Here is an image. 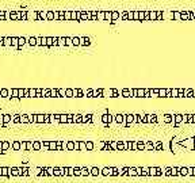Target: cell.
<instances>
[{"mask_svg": "<svg viewBox=\"0 0 195 183\" xmlns=\"http://www.w3.org/2000/svg\"><path fill=\"white\" fill-rule=\"evenodd\" d=\"M81 20H91V11H81Z\"/></svg>", "mask_w": 195, "mask_h": 183, "instance_id": "cell-1", "label": "cell"}, {"mask_svg": "<svg viewBox=\"0 0 195 183\" xmlns=\"http://www.w3.org/2000/svg\"><path fill=\"white\" fill-rule=\"evenodd\" d=\"M10 19H11V20H18V19H19L18 11H14V10L10 11Z\"/></svg>", "mask_w": 195, "mask_h": 183, "instance_id": "cell-2", "label": "cell"}, {"mask_svg": "<svg viewBox=\"0 0 195 183\" xmlns=\"http://www.w3.org/2000/svg\"><path fill=\"white\" fill-rule=\"evenodd\" d=\"M90 38H88V37H81L80 38V45H84V46H88V45H90Z\"/></svg>", "mask_w": 195, "mask_h": 183, "instance_id": "cell-3", "label": "cell"}, {"mask_svg": "<svg viewBox=\"0 0 195 183\" xmlns=\"http://www.w3.org/2000/svg\"><path fill=\"white\" fill-rule=\"evenodd\" d=\"M46 20H54V11H46Z\"/></svg>", "mask_w": 195, "mask_h": 183, "instance_id": "cell-4", "label": "cell"}, {"mask_svg": "<svg viewBox=\"0 0 195 183\" xmlns=\"http://www.w3.org/2000/svg\"><path fill=\"white\" fill-rule=\"evenodd\" d=\"M104 20H113V11H104Z\"/></svg>", "mask_w": 195, "mask_h": 183, "instance_id": "cell-5", "label": "cell"}, {"mask_svg": "<svg viewBox=\"0 0 195 183\" xmlns=\"http://www.w3.org/2000/svg\"><path fill=\"white\" fill-rule=\"evenodd\" d=\"M38 20H46V12L38 11Z\"/></svg>", "mask_w": 195, "mask_h": 183, "instance_id": "cell-6", "label": "cell"}, {"mask_svg": "<svg viewBox=\"0 0 195 183\" xmlns=\"http://www.w3.org/2000/svg\"><path fill=\"white\" fill-rule=\"evenodd\" d=\"M172 14H173V19L175 20H182V18H180V11H172Z\"/></svg>", "mask_w": 195, "mask_h": 183, "instance_id": "cell-7", "label": "cell"}, {"mask_svg": "<svg viewBox=\"0 0 195 183\" xmlns=\"http://www.w3.org/2000/svg\"><path fill=\"white\" fill-rule=\"evenodd\" d=\"M151 20H157V11L151 10Z\"/></svg>", "mask_w": 195, "mask_h": 183, "instance_id": "cell-8", "label": "cell"}, {"mask_svg": "<svg viewBox=\"0 0 195 183\" xmlns=\"http://www.w3.org/2000/svg\"><path fill=\"white\" fill-rule=\"evenodd\" d=\"M126 15H128V20H134V11H128Z\"/></svg>", "mask_w": 195, "mask_h": 183, "instance_id": "cell-9", "label": "cell"}, {"mask_svg": "<svg viewBox=\"0 0 195 183\" xmlns=\"http://www.w3.org/2000/svg\"><path fill=\"white\" fill-rule=\"evenodd\" d=\"M96 19H98V11L92 10L91 11V20H96Z\"/></svg>", "mask_w": 195, "mask_h": 183, "instance_id": "cell-10", "label": "cell"}, {"mask_svg": "<svg viewBox=\"0 0 195 183\" xmlns=\"http://www.w3.org/2000/svg\"><path fill=\"white\" fill-rule=\"evenodd\" d=\"M53 43H54V38H52V37H47V38H46V45H47V46H52Z\"/></svg>", "mask_w": 195, "mask_h": 183, "instance_id": "cell-11", "label": "cell"}, {"mask_svg": "<svg viewBox=\"0 0 195 183\" xmlns=\"http://www.w3.org/2000/svg\"><path fill=\"white\" fill-rule=\"evenodd\" d=\"M65 20H72V11H65Z\"/></svg>", "mask_w": 195, "mask_h": 183, "instance_id": "cell-12", "label": "cell"}, {"mask_svg": "<svg viewBox=\"0 0 195 183\" xmlns=\"http://www.w3.org/2000/svg\"><path fill=\"white\" fill-rule=\"evenodd\" d=\"M6 15L7 12L4 10H0V20H6Z\"/></svg>", "mask_w": 195, "mask_h": 183, "instance_id": "cell-13", "label": "cell"}, {"mask_svg": "<svg viewBox=\"0 0 195 183\" xmlns=\"http://www.w3.org/2000/svg\"><path fill=\"white\" fill-rule=\"evenodd\" d=\"M98 19L104 20V11H98Z\"/></svg>", "mask_w": 195, "mask_h": 183, "instance_id": "cell-14", "label": "cell"}, {"mask_svg": "<svg viewBox=\"0 0 195 183\" xmlns=\"http://www.w3.org/2000/svg\"><path fill=\"white\" fill-rule=\"evenodd\" d=\"M119 19V12L118 11H113V20H118Z\"/></svg>", "mask_w": 195, "mask_h": 183, "instance_id": "cell-15", "label": "cell"}, {"mask_svg": "<svg viewBox=\"0 0 195 183\" xmlns=\"http://www.w3.org/2000/svg\"><path fill=\"white\" fill-rule=\"evenodd\" d=\"M29 43H30V45H37V38H35V37L29 38Z\"/></svg>", "mask_w": 195, "mask_h": 183, "instance_id": "cell-16", "label": "cell"}, {"mask_svg": "<svg viewBox=\"0 0 195 183\" xmlns=\"http://www.w3.org/2000/svg\"><path fill=\"white\" fill-rule=\"evenodd\" d=\"M72 42H73V45H80V38H79V37L72 38Z\"/></svg>", "mask_w": 195, "mask_h": 183, "instance_id": "cell-17", "label": "cell"}, {"mask_svg": "<svg viewBox=\"0 0 195 183\" xmlns=\"http://www.w3.org/2000/svg\"><path fill=\"white\" fill-rule=\"evenodd\" d=\"M145 20H151V11H145Z\"/></svg>", "mask_w": 195, "mask_h": 183, "instance_id": "cell-18", "label": "cell"}, {"mask_svg": "<svg viewBox=\"0 0 195 183\" xmlns=\"http://www.w3.org/2000/svg\"><path fill=\"white\" fill-rule=\"evenodd\" d=\"M134 20H140V11L138 10L134 11Z\"/></svg>", "mask_w": 195, "mask_h": 183, "instance_id": "cell-19", "label": "cell"}, {"mask_svg": "<svg viewBox=\"0 0 195 183\" xmlns=\"http://www.w3.org/2000/svg\"><path fill=\"white\" fill-rule=\"evenodd\" d=\"M26 38H24V37H22V38H19V42H18V43H19V46H22V45H24V42H26Z\"/></svg>", "mask_w": 195, "mask_h": 183, "instance_id": "cell-20", "label": "cell"}, {"mask_svg": "<svg viewBox=\"0 0 195 183\" xmlns=\"http://www.w3.org/2000/svg\"><path fill=\"white\" fill-rule=\"evenodd\" d=\"M73 92H75L73 90H67V91H65V94H67V97H68V98H71L72 95H73Z\"/></svg>", "mask_w": 195, "mask_h": 183, "instance_id": "cell-21", "label": "cell"}, {"mask_svg": "<svg viewBox=\"0 0 195 183\" xmlns=\"http://www.w3.org/2000/svg\"><path fill=\"white\" fill-rule=\"evenodd\" d=\"M140 20H145V11L140 10Z\"/></svg>", "mask_w": 195, "mask_h": 183, "instance_id": "cell-22", "label": "cell"}, {"mask_svg": "<svg viewBox=\"0 0 195 183\" xmlns=\"http://www.w3.org/2000/svg\"><path fill=\"white\" fill-rule=\"evenodd\" d=\"M65 43H67V45H73V42H72V38L67 37V38H65Z\"/></svg>", "mask_w": 195, "mask_h": 183, "instance_id": "cell-23", "label": "cell"}, {"mask_svg": "<svg viewBox=\"0 0 195 183\" xmlns=\"http://www.w3.org/2000/svg\"><path fill=\"white\" fill-rule=\"evenodd\" d=\"M111 118H113V117H111V115H103V121H104V122H107V121H108V122H110V121H111Z\"/></svg>", "mask_w": 195, "mask_h": 183, "instance_id": "cell-24", "label": "cell"}, {"mask_svg": "<svg viewBox=\"0 0 195 183\" xmlns=\"http://www.w3.org/2000/svg\"><path fill=\"white\" fill-rule=\"evenodd\" d=\"M183 120V115H180V114H178V115H175V121L176 122H180V121Z\"/></svg>", "mask_w": 195, "mask_h": 183, "instance_id": "cell-25", "label": "cell"}, {"mask_svg": "<svg viewBox=\"0 0 195 183\" xmlns=\"http://www.w3.org/2000/svg\"><path fill=\"white\" fill-rule=\"evenodd\" d=\"M161 17H163V12L158 10V11H157V20H161Z\"/></svg>", "mask_w": 195, "mask_h": 183, "instance_id": "cell-26", "label": "cell"}, {"mask_svg": "<svg viewBox=\"0 0 195 183\" xmlns=\"http://www.w3.org/2000/svg\"><path fill=\"white\" fill-rule=\"evenodd\" d=\"M76 17H77V11H72V20L76 19Z\"/></svg>", "mask_w": 195, "mask_h": 183, "instance_id": "cell-27", "label": "cell"}, {"mask_svg": "<svg viewBox=\"0 0 195 183\" xmlns=\"http://www.w3.org/2000/svg\"><path fill=\"white\" fill-rule=\"evenodd\" d=\"M58 18H60V14H58V11H54V20H58Z\"/></svg>", "mask_w": 195, "mask_h": 183, "instance_id": "cell-28", "label": "cell"}, {"mask_svg": "<svg viewBox=\"0 0 195 183\" xmlns=\"http://www.w3.org/2000/svg\"><path fill=\"white\" fill-rule=\"evenodd\" d=\"M122 94H123V97H129V95H130V91H129V90H123V92H122Z\"/></svg>", "mask_w": 195, "mask_h": 183, "instance_id": "cell-29", "label": "cell"}, {"mask_svg": "<svg viewBox=\"0 0 195 183\" xmlns=\"http://www.w3.org/2000/svg\"><path fill=\"white\" fill-rule=\"evenodd\" d=\"M164 120H165V122H171V115H165Z\"/></svg>", "mask_w": 195, "mask_h": 183, "instance_id": "cell-30", "label": "cell"}, {"mask_svg": "<svg viewBox=\"0 0 195 183\" xmlns=\"http://www.w3.org/2000/svg\"><path fill=\"white\" fill-rule=\"evenodd\" d=\"M122 120H123V115H117V121H118V122H122Z\"/></svg>", "mask_w": 195, "mask_h": 183, "instance_id": "cell-31", "label": "cell"}, {"mask_svg": "<svg viewBox=\"0 0 195 183\" xmlns=\"http://www.w3.org/2000/svg\"><path fill=\"white\" fill-rule=\"evenodd\" d=\"M75 121H77V122H80V121H81V115H76V117H75Z\"/></svg>", "mask_w": 195, "mask_h": 183, "instance_id": "cell-32", "label": "cell"}, {"mask_svg": "<svg viewBox=\"0 0 195 183\" xmlns=\"http://www.w3.org/2000/svg\"><path fill=\"white\" fill-rule=\"evenodd\" d=\"M7 90H1V97H7Z\"/></svg>", "mask_w": 195, "mask_h": 183, "instance_id": "cell-33", "label": "cell"}, {"mask_svg": "<svg viewBox=\"0 0 195 183\" xmlns=\"http://www.w3.org/2000/svg\"><path fill=\"white\" fill-rule=\"evenodd\" d=\"M60 43L61 45H65V38H60Z\"/></svg>", "mask_w": 195, "mask_h": 183, "instance_id": "cell-34", "label": "cell"}, {"mask_svg": "<svg viewBox=\"0 0 195 183\" xmlns=\"http://www.w3.org/2000/svg\"><path fill=\"white\" fill-rule=\"evenodd\" d=\"M191 12H192V17H194V19H195V10H192Z\"/></svg>", "mask_w": 195, "mask_h": 183, "instance_id": "cell-35", "label": "cell"}]
</instances>
